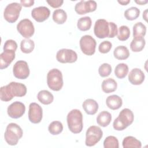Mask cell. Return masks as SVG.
I'll use <instances>...</instances> for the list:
<instances>
[{
    "instance_id": "1",
    "label": "cell",
    "mask_w": 148,
    "mask_h": 148,
    "mask_svg": "<svg viewBox=\"0 0 148 148\" xmlns=\"http://www.w3.org/2000/svg\"><path fill=\"white\" fill-rule=\"evenodd\" d=\"M27 93L25 85L21 83L12 82L6 86L1 87L0 98L1 101L8 102L12 100L13 97H21Z\"/></svg>"
},
{
    "instance_id": "2",
    "label": "cell",
    "mask_w": 148,
    "mask_h": 148,
    "mask_svg": "<svg viewBox=\"0 0 148 148\" xmlns=\"http://www.w3.org/2000/svg\"><path fill=\"white\" fill-rule=\"evenodd\" d=\"M94 32L99 39L113 38L117 35V26L113 22H108L105 19H98L95 23Z\"/></svg>"
},
{
    "instance_id": "3",
    "label": "cell",
    "mask_w": 148,
    "mask_h": 148,
    "mask_svg": "<svg viewBox=\"0 0 148 148\" xmlns=\"http://www.w3.org/2000/svg\"><path fill=\"white\" fill-rule=\"evenodd\" d=\"M69 130L73 134H79L82 132L83 127V114L76 109L71 110L66 117Z\"/></svg>"
},
{
    "instance_id": "4",
    "label": "cell",
    "mask_w": 148,
    "mask_h": 148,
    "mask_svg": "<svg viewBox=\"0 0 148 148\" xmlns=\"http://www.w3.org/2000/svg\"><path fill=\"white\" fill-rule=\"evenodd\" d=\"M133 112L128 108H124L119 113L118 117L114 119L113 127L115 130L123 131L130 126L134 121Z\"/></svg>"
},
{
    "instance_id": "5",
    "label": "cell",
    "mask_w": 148,
    "mask_h": 148,
    "mask_svg": "<svg viewBox=\"0 0 148 148\" xmlns=\"http://www.w3.org/2000/svg\"><path fill=\"white\" fill-rule=\"evenodd\" d=\"M23 132L21 128L18 124L11 123L6 127L4 134L5 140L8 145L15 146L23 136Z\"/></svg>"
},
{
    "instance_id": "6",
    "label": "cell",
    "mask_w": 148,
    "mask_h": 148,
    "mask_svg": "<svg viewBox=\"0 0 148 148\" xmlns=\"http://www.w3.org/2000/svg\"><path fill=\"white\" fill-rule=\"evenodd\" d=\"M47 83L51 90L60 91L64 84L62 72L57 68L50 70L47 75Z\"/></svg>"
},
{
    "instance_id": "7",
    "label": "cell",
    "mask_w": 148,
    "mask_h": 148,
    "mask_svg": "<svg viewBox=\"0 0 148 148\" xmlns=\"http://www.w3.org/2000/svg\"><path fill=\"white\" fill-rule=\"evenodd\" d=\"M22 5L17 2L8 4L4 10V18L9 23H15L19 17Z\"/></svg>"
},
{
    "instance_id": "8",
    "label": "cell",
    "mask_w": 148,
    "mask_h": 148,
    "mask_svg": "<svg viewBox=\"0 0 148 148\" xmlns=\"http://www.w3.org/2000/svg\"><path fill=\"white\" fill-rule=\"evenodd\" d=\"M103 132L100 127L95 125L90 126L86 133L85 144L87 146L96 145L102 138Z\"/></svg>"
},
{
    "instance_id": "9",
    "label": "cell",
    "mask_w": 148,
    "mask_h": 148,
    "mask_svg": "<svg viewBox=\"0 0 148 148\" xmlns=\"http://www.w3.org/2000/svg\"><path fill=\"white\" fill-rule=\"evenodd\" d=\"M80 47L82 51L86 55L92 56L95 53L96 40L91 35H86L80 39Z\"/></svg>"
},
{
    "instance_id": "10",
    "label": "cell",
    "mask_w": 148,
    "mask_h": 148,
    "mask_svg": "<svg viewBox=\"0 0 148 148\" xmlns=\"http://www.w3.org/2000/svg\"><path fill=\"white\" fill-rule=\"evenodd\" d=\"M17 30L24 38L27 39L31 37L35 32L34 25L32 22L28 18L20 21L17 25Z\"/></svg>"
},
{
    "instance_id": "11",
    "label": "cell",
    "mask_w": 148,
    "mask_h": 148,
    "mask_svg": "<svg viewBox=\"0 0 148 148\" xmlns=\"http://www.w3.org/2000/svg\"><path fill=\"white\" fill-rule=\"evenodd\" d=\"M57 60L61 63H73L77 59V53L72 49H62L59 50L56 54Z\"/></svg>"
},
{
    "instance_id": "12",
    "label": "cell",
    "mask_w": 148,
    "mask_h": 148,
    "mask_svg": "<svg viewBox=\"0 0 148 148\" xmlns=\"http://www.w3.org/2000/svg\"><path fill=\"white\" fill-rule=\"evenodd\" d=\"M29 69L27 62L23 60L17 61L13 67V73L15 77L25 79L29 75Z\"/></svg>"
},
{
    "instance_id": "13",
    "label": "cell",
    "mask_w": 148,
    "mask_h": 148,
    "mask_svg": "<svg viewBox=\"0 0 148 148\" xmlns=\"http://www.w3.org/2000/svg\"><path fill=\"white\" fill-rule=\"evenodd\" d=\"M43 117V110L42 107L38 103L32 102L29 105L28 119L29 120L34 123H39Z\"/></svg>"
},
{
    "instance_id": "14",
    "label": "cell",
    "mask_w": 148,
    "mask_h": 148,
    "mask_svg": "<svg viewBox=\"0 0 148 148\" xmlns=\"http://www.w3.org/2000/svg\"><path fill=\"white\" fill-rule=\"evenodd\" d=\"M97 7V2L94 1H80L75 6V12L80 15L89 12H94Z\"/></svg>"
},
{
    "instance_id": "15",
    "label": "cell",
    "mask_w": 148,
    "mask_h": 148,
    "mask_svg": "<svg viewBox=\"0 0 148 148\" xmlns=\"http://www.w3.org/2000/svg\"><path fill=\"white\" fill-rule=\"evenodd\" d=\"M25 105L19 101H16L11 103L8 108L7 112L9 117L13 119H18L25 113Z\"/></svg>"
},
{
    "instance_id": "16",
    "label": "cell",
    "mask_w": 148,
    "mask_h": 148,
    "mask_svg": "<svg viewBox=\"0 0 148 148\" xmlns=\"http://www.w3.org/2000/svg\"><path fill=\"white\" fill-rule=\"evenodd\" d=\"M50 14L49 9L46 6H39L34 8L31 11L32 18L39 23H42L47 20Z\"/></svg>"
},
{
    "instance_id": "17",
    "label": "cell",
    "mask_w": 148,
    "mask_h": 148,
    "mask_svg": "<svg viewBox=\"0 0 148 148\" xmlns=\"http://www.w3.org/2000/svg\"><path fill=\"white\" fill-rule=\"evenodd\" d=\"M143 72L139 68L132 69L128 74V80L133 85H140L145 80Z\"/></svg>"
},
{
    "instance_id": "18",
    "label": "cell",
    "mask_w": 148,
    "mask_h": 148,
    "mask_svg": "<svg viewBox=\"0 0 148 148\" xmlns=\"http://www.w3.org/2000/svg\"><path fill=\"white\" fill-rule=\"evenodd\" d=\"M15 51L10 50L3 51L0 54V69L6 68L14 60Z\"/></svg>"
},
{
    "instance_id": "19",
    "label": "cell",
    "mask_w": 148,
    "mask_h": 148,
    "mask_svg": "<svg viewBox=\"0 0 148 148\" xmlns=\"http://www.w3.org/2000/svg\"><path fill=\"white\" fill-rule=\"evenodd\" d=\"M82 107L85 112L89 115L95 114L98 110V104L93 99H86L82 104Z\"/></svg>"
},
{
    "instance_id": "20",
    "label": "cell",
    "mask_w": 148,
    "mask_h": 148,
    "mask_svg": "<svg viewBox=\"0 0 148 148\" xmlns=\"http://www.w3.org/2000/svg\"><path fill=\"white\" fill-rule=\"evenodd\" d=\"M107 106L112 110L119 109L123 104V101L121 97L117 95H111L107 97L106 99Z\"/></svg>"
},
{
    "instance_id": "21",
    "label": "cell",
    "mask_w": 148,
    "mask_h": 148,
    "mask_svg": "<svg viewBox=\"0 0 148 148\" xmlns=\"http://www.w3.org/2000/svg\"><path fill=\"white\" fill-rule=\"evenodd\" d=\"M101 87L104 92L108 94L114 92L117 89V84L113 79L108 78L102 82Z\"/></svg>"
},
{
    "instance_id": "22",
    "label": "cell",
    "mask_w": 148,
    "mask_h": 148,
    "mask_svg": "<svg viewBox=\"0 0 148 148\" xmlns=\"http://www.w3.org/2000/svg\"><path fill=\"white\" fill-rule=\"evenodd\" d=\"M38 101L44 105H49L54 100L53 95L48 90H43L40 91L37 95Z\"/></svg>"
},
{
    "instance_id": "23",
    "label": "cell",
    "mask_w": 148,
    "mask_h": 148,
    "mask_svg": "<svg viewBox=\"0 0 148 148\" xmlns=\"http://www.w3.org/2000/svg\"><path fill=\"white\" fill-rule=\"evenodd\" d=\"M145 44L144 37H135L133 38L130 43V48L134 52H139L144 49Z\"/></svg>"
},
{
    "instance_id": "24",
    "label": "cell",
    "mask_w": 148,
    "mask_h": 148,
    "mask_svg": "<svg viewBox=\"0 0 148 148\" xmlns=\"http://www.w3.org/2000/svg\"><path fill=\"white\" fill-rule=\"evenodd\" d=\"M112 120L111 114L107 111H102L97 117V124L103 127L108 126Z\"/></svg>"
},
{
    "instance_id": "25",
    "label": "cell",
    "mask_w": 148,
    "mask_h": 148,
    "mask_svg": "<svg viewBox=\"0 0 148 148\" xmlns=\"http://www.w3.org/2000/svg\"><path fill=\"white\" fill-rule=\"evenodd\" d=\"M113 55L117 60H126L130 56V51L126 46H119L114 49L113 51Z\"/></svg>"
},
{
    "instance_id": "26",
    "label": "cell",
    "mask_w": 148,
    "mask_h": 148,
    "mask_svg": "<svg viewBox=\"0 0 148 148\" xmlns=\"http://www.w3.org/2000/svg\"><path fill=\"white\" fill-rule=\"evenodd\" d=\"M122 145L124 148H127V147L140 148L142 147V143L140 141L132 136H128L124 138L123 140Z\"/></svg>"
},
{
    "instance_id": "27",
    "label": "cell",
    "mask_w": 148,
    "mask_h": 148,
    "mask_svg": "<svg viewBox=\"0 0 148 148\" xmlns=\"http://www.w3.org/2000/svg\"><path fill=\"white\" fill-rule=\"evenodd\" d=\"M53 20L57 24H64L67 19V14L63 9H58L53 12Z\"/></svg>"
},
{
    "instance_id": "28",
    "label": "cell",
    "mask_w": 148,
    "mask_h": 148,
    "mask_svg": "<svg viewBox=\"0 0 148 148\" xmlns=\"http://www.w3.org/2000/svg\"><path fill=\"white\" fill-rule=\"evenodd\" d=\"M92 21L90 17L84 16L80 18L77 20V28L82 31H86L89 30L91 27Z\"/></svg>"
},
{
    "instance_id": "29",
    "label": "cell",
    "mask_w": 148,
    "mask_h": 148,
    "mask_svg": "<svg viewBox=\"0 0 148 148\" xmlns=\"http://www.w3.org/2000/svg\"><path fill=\"white\" fill-rule=\"evenodd\" d=\"M35 47L34 42L29 39H25L21 40L20 43V49L24 53L28 54L31 53Z\"/></svg>"
},
{
    "instance_id": "30",
    "label": "cell",
    "mask_w": 148,
    "mask_h": 148,
    "mask_svg": "<svg viewBox=\"0 0 148 148\" xmlns=\"http://www.w3.org/2000/svg\"><path fill=\"white\" fill-rule=\"evenodd\" d=\"M128 66L126 64L120 63L116 65L114 69V74L119 79L124 78L128 74Z\"/></svg>"
},
{
    "instance_id": "31",
    "label": "cell",
    "mask_w": 148,
    "mask_h": 148,
    "mask_svg": "<svg viewBox=\"0 0 148 148\" xmlns=\"http://www.w3.org/2000/svg\"><path fill=\"white\" fill-rule=\"evenodd\" d=\"M146 32V27L142 22H138L133 26V36L144 37Z\"/></svg>"
},
{
    "instance_id": "32",
    "label": "cell",
    "mask_w": 148,
    "mask_h": 148,
    "mask_svg": "<svg viewBox=\"0 0 148 148\" xmlns=\"http://www.w3.org/2000/svg\"><path fill=\"white\" fill-rule=\"evenodd\" d=\"M48 130L49 132L53 135H58L61 133L63 130V125L62 123L59 121H54L49 124Z\"/></svg>"
},
{
    "instance_id": "33",
    "label": "cell",
    "mask_w": 148,
    "mask_h": 148,
    "mask_svg": "<svg viewBox=\"0 0 148 148\" xmlns=\"http://www.w3.org/2000/svg\"><path fill=\"white\" fill-rule=\"evenodd\" d=\"M140 14V10L136 7H131L127 9L124 12V17L128 20H134L136 19Z\"/></svg>"
},
{
    "instance_id": "34",
    "label": "cell",
    "mask_w": 148,
    "mask_h": 148,
    "mask_svg": "<svg viewBox=\"0 0 148 148\" xmlns=\"http://www.w3.org/2000/svg\"><path fill=\"white\" fill-rule=\"evenodd\" d=\"M130 35V28L126 25H121L117 32V38L120 41L127 40Z\"/></svg>"
},
{
    "instance_id": "35",
    "label": "cell",
    "mask_w": 148,
    "mask_h": 148,
    "mask_svg": "<svg viewBox=\"0 0 148 148\" xmlns=\"http://www.w3.org/2000/svg\"><path fill=\"white\" fill-rule=\"evenodd\" d=\"M103 147L105 148H119V140L114 136H108L103 141Z\"/></svg>"
},
{
    "instance_id": "36",
    "label": "cell",
    "mask_w": 148,
    "mask_h": 148,
    "mask_svg": "<svg viewBox=\"0 0 148 148\" xmlns=\"http://www.w3.org/2000/svg\"><path fill=\"white\" fill-rule=\"evenodd\" d=\"M98 72L101 77H107L112 72V66L109 64L103 63L99 67Z\"/></svg>"
},
{
    "instance_id": "37",
    "label": "cell",
    "mask_w": 148,
    "mask_h": 148,
    "mask_svg": "<svg viewBox=\"0 0 148 148\" xmlns=\"http://www.w3.org/2000/svg\"><path fill=\"white\" fill-rule=\"evenodd\" d=\"M112 47V43L108 40H105L99 44L98 47V50L100 53L105 54L109 52Z\"/></svg>"
},
{
    "instance_id": "38",
    "label": "cell",
    "mask_w": 148,
    "mask_h": 148,
    "mask_svg": "<svg viewBox=\"0 0 148 148\" xmlns=\"http://www.w3.org/2000/svg\"><path fill=\"white\" fill-rule=\"evenodd\" d=\"M17 44L14 40L9 39L7 40L3 45V51L5 50H10V51H14L17 50Z\"/></svg>"
},
{
    "instance_id": "39",
    "label": "cell",
    "mask_w": 148,
    "mask_h": 148,
    "mask_svg": "<svg viewBox=\"0 0 148 148\" xmlns=\"http://www.w3.org/2000/svg\"><path fill=\"white\" fill-rule=\"evenodd\" d=\"M46 2L50 6L53 8H57L61 6L62 3H64V1L62 0H47Z\"/></svg>"
},
{
    "instance_id": "40",
    "label": "cell",
    "mask_w": 148,
    "mask_h": 148,
    "mask_svg": "<svg viewBox=\"0 0 148 148\" xmlns=\"http://www.w3.org/2000/svg\"><path fill=\"white\" fill-rule=\"evenodd\" d=\"M34 3V0H21L20 1V4L24 6V7H31L32 6Z\"/></svg>"
},
{
    "instance_id": "41",
    "label": "cell",
    "mask_w": 148,
    "mask_h": 148,
    "mask_svg": "<svg viewBox=\"0 0 148 148\" xmlns=\"http://www.w3.org/2000/svg\"><path fill=\"white\" fill-rule=\"evenodd\" d=\"M117 2L121 5H127L130 2V0H119Z\"/></svg>"
},
{
    "instance_id": "42",
    "label": "cell",
    "mask_w": 148,
    "mask_h": 148,
    "mask_svg": "<svg viewBox=\"0 0 148 148\" xmlns=\"http://www.w3.org/2000/svg\"><path fill=\"white\" fill-rule=\"evenodd\" d=\"M136 3L139 4V5H143L145 4H146V3H147V1L146 0V1H135Z\"/></svg>"
},
{
    "instance_id": "43",
    "label": "cell",
    "mask_w": 148,
    "mask_h": 148,
    "mask_svg": "<svg viewBox=\"0 0 148 148\" xmlns=\"http://www.w3.org/2000/svg\"><path fill=\"white\" fill-rule=\"evenodd\" d=\"M147 10L146 9L144 12V13H143V17L145 20V21H147Z\"/></svg>"
}]
</instances>
